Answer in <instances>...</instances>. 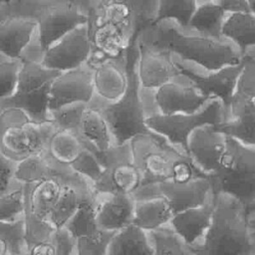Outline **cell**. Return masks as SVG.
I'll use <instances>...</instances> for the list:
<instances>
[{"label":"cell","instance_id":"cell-42","mask_svg":"<svg viewBox=\"0 0 255 255\" xmlns=\"http://www.w3.org/2000/svg\"><path fill=\"white\" fill-rule=\"evenodd\" d=\"M220 5L227 14L250 12L246 0H210Z\"/></svg>","mask_w":255,"mask_h":255},{"label":"cell","instance_id":"cell-48","mask_svg":"<svg viewBox=\"0 0 255 255\" xmlns=\"http://www.w3.org/2000/svg\"><path fill=\"white\" fill-rule=\"evenodd\" d=\"M13 0H4V4H9L11 3Z\"/></svg>","mask_w":255,"mask_h":255},{"label":"cell","instance_id":"cell-16","mask_svg":"<svg viewBox=\"0 0 255 255\" xmlns=\"http://www.w3.org/2000/svg\"><path fill=\"white\" fill-rule=\"evenodd\" d=\"M227 136L214 126L207 125L195 129L187 141L186 153L206 175H211L220 166L226 150Z\"/></svg>","mask_w":255,"mask_h":255},{"label":"cell","instance_id":"cell-18","mask_svg":"<svg viewBox=\"0 0 255 255\" xmlns=\"http://www.w3.org/2000/svg\"><path fill=\"white\" fill-rule=\"evenodd\" d=\"M88 64L93 69L95 96L105 102L119 100L128 85L126 55L123 58H103Z\"/></svg>","mask_w":255,"mask_h":255},{"label":"cell","instance_id":"cell-4","mask_svg":"<svg viewBox=\"0 0 255 255\" xmlns=\"http://www.w3.org/2000/svg\"><path fill=\"white\" fill-rule=\"evenodd\" d=\"M137 50L135 41L126 52L128 85L124 95L115 102H105L94 97L89 106L97 109L110 128L114 144L129 142L139 134L152 132L145 124L146 115L141 96V88L136 75Z\"/></svg>","mask_w":255,"mask_h":255},{"label":"cell","instance_id":"cell-40","mask_svg":"<svg viewBox=\"0 0 255 255\" xmlns=\"http://www.w3.org/2000/svg\"><path fill=\"white\" fill-rule=\"evenodd\" d=\"M23 184L0 196V221H13L23 216Z\"/></svg>","mask_w":255,"mask_h":255},{"label":"cell","instance_id":"cell-21","mask_svg":"<svg viewBox=\"0 0 255 255\" xmlns=\"http://www.w3.org/2000/svg\"><path fill=\"white\" fill-rule=\"evenodd\" d=\"M95 197L96 194L92 189L91 183L77 174L65 184L56 205L48 217L49 224L55 230L63 228L83 202Z\"/></svg>","mask_w":255,"mask_h":255},{"label":"cell","instance_id":"cell-37","mask_svg":"<svg viewBox=\"0 0 255 255\" xmlns=\"http://www.w3.org/2000/svg\"><path fill=\"white\" fill-rule=\"evenodd\" d=\"M0 238L11 246L14 254L27 251L24 215L13 221H0Z\"/></svg>","mask_w":255,"mask_h":255},{"label":"cell","instance_id":"cell-19","mask_svg":"<svg viewBox=\"0 0 255 255\" xmlns=\"http://www.w3.org/2000/svg\"><path fill=\"white\" fill-rule=\"evenodd\" d=\"M215 206V193L198 207L173 214L168 226L189 247H195L210 226Z\"/></svg>","mask_w":255,"mask_h":255},{"label":"cell","instance_id":"cell-11","mask_svg":"<svg viewBox=\"0 0 255 255\" xmlns=\"http://www.w3.org/2000/svg\"><path fill=\"white\" fill-rule=\"evenodd\" d=\"M173 62L181 76L186 78L203 96L210 100H219L228 116L230 102L236 82L242 68V63L228 65L212 72L193 69L189 63L173 57Z\"/></svg>","mask_w":255,"mask_h":255},{"label":"cell","instance_id":"cell-24","mask_svg":"<svg viewBox=\"0 0 255 255\" xmlns=\"http://www.w3.org/2000/svg\"><path fill=\"white\" fill-rule=\"evenodd\" d=\"M226 136L255 147V104H247L229 113V119L214 126Z\"/></svg>","mask_w":255,"mask_h":255},{"label":"cell","instance_id":"cell-17","mask_svg":"<svg viewBox=\"0 0 255 255\" xmlns=\"http://www.w3.org/2000/svg\"><path fill=\"white\" fill-rule=\"evenodd\" d=\"M153 189L156 196H162L167 201L172 214L203 205L213 192L207 176L181 184L163 181L154 185Z\"/></svg>","mask_w":255,"mask_h":255},{"label":"cell","instance_id":"cell-10","mask_svg":"<svg viewBox=\"0 0 255 255\" xmlns=\"http://www.w3.org/2000/svg\"><path fill=\"white\" fill-rule=\"evenodd\" d=\"M224 120H226V113L221 102L211 100L204 108L193 114L148 115L145 124L151 131L161 135L171 145L186 153L188 138L195 129L207 125L216 126Z\"/></svg>","mask_w":255,"mask_h":255},{"label":"cell","instance_id":"cell-13","mask_svg":"<svg viewBox=\"0 0 255 255\" xmlns=\"http://www.w3.org/2000/svg\"><path fill=\"white\" fill-rule=\"evenodd\" d=\"M94 97L93 69L87 63L62 72L54 79L50 89L49 112L75 103L89 105Z\"/></svg>","mask_w":255,"mask_h":255},{"label":"cell","instance_id":"cell-15","mask_svg":"<svg viewBox=\"0 0 255 255\" xmlns=\"http://www.w3.org/2000/svg\"><path fill=\"white\" fill-rule=\"evenodd\" d=\"M135 44L136 75L141 90L154 91L181 76L169 53L153 49L137 40Z\"/></svg>","mask_w":255,"mask_h":255},{"label":"cell","instance_id":"cell-1","mask_svg":"<svg viewBox=\"0 0 255 255\" xmlns=\"http://www.w3.org/2000/svg\"><path fill=\"white\" fill-rule=\"evenodd\" d=\"M159 51L167 52L183 62L194 64L204 72L219 70L240 63V51L225 38L216 39L182 28L172 20H161L136 38Z\"/></svg>","mask_w":255,"mask_h":255},{"label":"cell","instance_id":"cell-22","mask_svg":"<svg viewBox=\"0 0 255 255\" xmlns=\"http://www.w3.org/2000/svg\"><path fill=\"white\" fill-rule=\"evenodd\" d=\"M36 23L28 18L10 17L0 21V54L22 60L25 50L32 42Z\"/></svg>","mask_w":255,"mask_h":255},{"label":"cell","instance_id":"cell-44","mask_svg":"<svg viewBox=\"0 0 255 255\" xmlns=\"http://www.w3.org/2000/svg\"><path fill=\"white\" fill-rule=\"evenodd\" d=\"M245 210L249 230L255 237V202L245 205Z\"/></svg>","mask_w":255,"mask_h":255},{"label":"cell","instance_id":"cell-8","mask_svg":"<svg viewBox=\"0 0 255 255\" xmlns=\"http://www.w3.org/2000/svg\"><path fill=\"white\" fill-rule=\"evenodd\" d=\"M56 130L51 122L37 124L19 110H4L0 112V150L19 162L45 151Z\"/></svg>","mask_w":255,"mask_h":255},{"label":"cell","instance_id":"cell-39","mask_svg":"<svg viewBox=\"0 0 255 255\" xmlns=\"http://www.w3.org/2000/svg\"><path fill=\"white\" fill-rule=\"evenodd\" d=\"M21 65L22 60L0 54V102L13 94Z\"/></svg>","mask_w":255,"mask_h":255},{"label":"cell","instance_id":"cell-30","mask_svg":"<svg viewBox=\"0 0 255 255\" xmlns=\"http://www.w3.org/2000/svg\"><path fill=\"white\" fill-rule=\"evenodd\" d=\"M83 147L79 136L75 132L57 129L50 137L46 150L56 161L70 164Z\"/></svg>","mask_w":255,"mask_h":255},{"label":"cell","instance_id":"cell-31","mask_svg":"<svg viewBox=\"0 0 255 255\" xmlns=\"http://www.w3.org/2000/svg\"><path fill=\"white\" fill-rule=\"evenodd\" d=\"M115 232L101 229L98 225L74 237L75 255H107Z\"/></svg>","mask_w":255,"mask_h":255},{"label":"cell","instance_id":"cell-9","mask_svg":"<svg viewBox=\"0 0 255 255\" xmlns=\"http://www.w3.org/2000/svg\"><path fill=\"white\" fill-rule=\"evenodd\" d=\"M129 144L132 152V163L140 175L138 189L169 181L174 162L185 153L153 131L133 137Z\"/></svg>","mask_w":255,"mask_h":255},{"label":"cell","instance_id":"cell-50","mask_svg":"<svg viewBox=\"0 0 255 255\" xmlns=\"http://www.w3.org/2000/svg\"><path fill=\"white\" fill-rule=\"evenodd\" d=\"M14 1H18V0H13V1H12V2H14Z\"/></svg>","mask_w":255,"mask_h":255},{"label":"cell","instance_id":"cell-26","mask_svg":"<svg viewBox=\"0 0 255 255\" xmlns=\"http://www.w3.org/2000/svg\"><path fill=\"white\" fill-rule=\"evenodd\" d=\"M171 209L162 196L135 200L132 224L146 232L167 226L171 217Z\"/></svg>","mask_w":255,"mask_h":255},{"label":"cell","instance_id":"cell-29","mask_svg":"<svg viewBox=\"0 0 255 255\" xmlns=\"http://www.w3.org/2000/svg\"><path fill=\"white\" fill-rule=\"evenodd\" d=\"M227 15L217 3L203 0L196 7L186 29L207 37L222 39V28Z\"/></svg>","mask_w":255,"mask_h":255},{"label":"cell","instance_id":"cell-20","mask_svg":"<svg viewBox=\"0 0 255 255\" xmlns=\"http://www.w3.org/2000/svg\"><path fill=\"white\" fill-rule=\"evenodd\" d=\"M96 220L98 226L117 232L132 222L135 200L128 194L96 195Z\"/></svg>","mask_w":255,"mask_h":255},{"label":"cell","instance_id":"cell-36","mask_svg":"<svg viewBox=\"0 0 255 255\" xmlns=\"http://www.w3.org/2000/svg\"><path fill=\"white\" fill-rule=\"evenodd\" d=\"M87 107V104L75 103L50 111V122L55 126L56 129L77 132Z\"/></svg>","mask_w":255,"mask_h":255},{"label":"cell","instance_id":"cell-46","mask_svg":"<svg viewBox=\"0 0 255 255\" xmlns=\"http://www.w3.org/2000/svg\"><path fill=\"white\" fill-rule=\"evenodd\" d=\"M10 255H33L32 253H31V251L28 249L27 251H25V252H22V253H16V254H10Z\"/></svg>","mask_w":255,"mask_h":255},{"label":"cell","instance_id":"cell-41","mask_svg":"<svg viewBox=\"0 0 255 255\" xmlns=\"http://www.w3.org/2000/svg\"><path fill=\"white\" fill-rule=\"evenodd\" d=\"M18 162L6 156L0 150V196L22 185L15 180Z\"/></svg>","mask_w":255,"mask_h":255},{"label":"cell","instance_id":"cell-28","mask_svg":"<svg viewBox=\"0 0 255 255\" xmlns=\"http://www.w3.org/2000/svg\"><path fill=\"white\" fill-rule=\"evenodd\" d=\"M222 36L231 42L243 56L255 49V15L251 12L228 14L222 28Z\"/></svg>","mask_w":255,"mask_h":255},{"label":"cell","instance_id":"cell-7","mask_svg":"<svg viewBox=\"0 0 255 255\" xmlns=\"http://www.w3.org/2000/svg\"><path fill=\"white\" fill-rule=\"evenodd\" d=\"M59 74L41 63L22 61L15 90L10 97L0 102V112L15 109L23 112L34 123H49L50 89Z\"/></svg>","mask_w":255,"mask_h":255},{"label":"cell","instance_id":"cell-49","mask_svg":"<svg viewBox=\"0 0 255 255\" xmlns=\"http://www.w3.org/2000/svg\"><path fill=\"white\" fill-rule=\"evenodd\" d=\"M76 1H78V2H79L81 5H82V0H76ZM82 6H83V5H82Z\"/></svg>","mask_w":255,"mask_h":255},{"label":"cell","instance_id":"cell-34","mask_svg":"<svg viewBox=\"0 0 255 255\" xmlns=\"http://www.w3.org/2000/svg\"><path fill=\"white\" fill-rule=\"evenodd\" d=\"M128 8L132 19L135 37L153 25L158 15V0H120Z\"/></svg>","mask_w":255,"mask_h":255},{"label":"cell","instance_id":"cell-32","mask_svg":"<svg viewBox=\"0 0 255 255\" xmlns=\"http://www.w3.org/2000/svg\"><path fill=\"white\" fill-rule=\"evenodd\" d=\"M153 246V255H194L191 247L186 245L167 225L149 232Z\"/></svg>","mask_w":255,"mask_h":255},{"label":"cell","instance_id":"cell-2","mask_svg":"<svg viewBox=\"0 0 255 255\" xmlns=\"http://www.w3.org/2000/svg\"><path fill=\"white\" fill-rule=\"evenodd\" d=\"M21 17L36 23L34 38L25 50L22 61L40 63L45 50L74 28L87 24L89 16L76 0H18L4 4L1 20Z\"/></svg>","mask_w":255,"mask_h":255},{"label":"cell","instance_id":"cell-14","mask_svg":"<svg viewBox=\"0 0 255 255\" xmlns=\"http://www.w3.org/2000/svg\"><path fill=\"white\" fill-rule=\"evenodd\" d=\"M210 101L183 76L153 91L156 113L162 115L193 114L204 108Z\"/></svg>","mask_w":255,"mask_h":255},{"label":"cell","instance_id":"cell-6","mask_svg":"<svg viewBox=\"0 0 255 255\" xmlns=\"http://www.w3.org/2000/svg\"><path fill=\"white\" fill-rule=\"evenodd\" d=\"M214 193H224L244 205L255 202V147L227 136L217 171L207 176Z\"/></svg>","mask_w":255,"mask_h":255},{"label":"cell","instance_id":"cell-12","mask_svg":"<svg viewBox=\"0 0 255 255\" xmlns=\"http://www.w3.org/2000/svg\"><path fill=\"white\" fill-rule=\"evenodd\" d=\"M92 54L88 23L80 25L52 44L40 63L51 70L66 72L88 63Z\"/></svg>","mask_w":255,"mask_h":255},{"label":"cell","instance_id":"cell-38","mask_svg":"<svg viewBox=\"0 0 255 255\" xmlns=\"http://www.w3.org/2000/svg\"><path fill=\"white\" fill-rule=\"evenodd\" d=\"M69 165L76 173L87 179L91 185L100 178L104 171L97 156L85 147H83L80 153Z\"/></svg>","mask_w":255,"mask_h":255},{"label":"cell","instance_id":"cell-27","mask_svg":"<svg viewBox=\"0 0 255 255\" xmlns=\"http://www.w3.org/2000/svg\"><path fill=\"white\" fill-rule=\"evenodd\" d=\"M75 133L80 139L94 146V148H88L93 153L105 151L114 145V140L105 119L97 109L89 105L84 111L79 130Z\"/></svg>","mask_w":255,"mask_h":255},{"label":"cell","instance_id":"cell-5","mask_svg":"<svg viewBox=\"0 0 255 255\" xmlns=\"http://www.w3.org/2000/svg\"><path fill=\"white\" fill-rule=\"evenodd\" d=\"M92 54L88 63L103 58H123L136 41L130 14L120 0H113L89 14Z\"/></svg>","mask_w":255,"mask_h":255},{"label":"cell","instance_id":"cell-43","mask_svg":"<svg viewBox=\"0 0 255 255\" xmlns=\"http://www.w3.org/2000/svg\"><path fill=\"white\" fill-rule=\"evenodd\" d=\"M113 0H82V5L84 9L87 11L88 16L90 13L104 7L105 5L109 4Z\"/></svg>","mask_w":255,"mask_h":255},{"label":"cell","instance_id":"cell-45","mask_svg":"<svg viewBox=\"0 0 255 255\" xmlns=\"http://www.w3.org/2000/svg\"><path fill=\"white\" fill-rule=\"evenodd\" d=\"M248 7H249V11L255 15V0H246Z\"/></svg>","mask_w":255,"mask_h":255},{"label":"cell","instance_id":"cell-23","mask_svg":"<svg viewBox=\"0 0 255 255\" xmlns=\"http://www.w3.org/2000/svg\"><path fill=\"white\" fill-rule=\"evenodd\" d=\"M140 186V175L133 163H123L105 168L100 178L92 184L96 195H132Z\"/></svg>","mask_w":255,"mask_h":255},{"label":"cell","instance_id":"cell-47","mask_svg":"<svg viewBox=\"0 0 255 255\" xmlns=\"http://www.w3.org/2000/svg\"><path fill=\"white\" fill-rule=\"evenodd\" d=\"M3 5H4V0H0V21H1V9Z\"/></svg>","mask_w":255,"mask_h":255},{"label":"cell","instance_id":"cell-3","mask_svg":"<svg viewBox=\"0 0 255 255\" xmlns=\"http://www.w3.org/2000/svg\"><path fill=\"white\" fill-rule=\"evenodd\" d=\"M192 250L194 255H255L245 205L230 195L215 193L210 226Z\"/></svg>","mask_w":255,"mask_h":255},{"label":"cell","instance_id":"cell-25","mask_svg":"<svg viewBox=\"0 0 255 255\" xmlns=\"http://www.w3.org/2000/svg\"><path fill=\"white\" fill-rule=\"evenodd\" d=\"M107 255H153L149 233L130 223L115 232Z\"/></svg>","mask_w":255,"mask_h":255},{"label":"cell","instance_id":"cell-35","mask_svg":"<svg viewBox=\"0 0 255 255\" xmlns=\"http://www.w3.org/2000/svg\"><path fill=\"white\" fill-rule=\"evenodd\" d=\"M33 255H75V240L65 228L55 230L45 241L29 248Z\"/></svg>","mask_w":255,"mask_h":255},{"label":"cell","instance_id":"cell-33","mask_svg":"<svg viewBox=\"0 0 255 255\" xmlns=\"http://www.w3.org/2000/svg\"><path fill=\"white\" fill-rule=\"evenodd\" d=\"M201 1L203 0H158L156 22L172 20L182 28H187L191 16Z\"/></svg>","mask_w":255,"mask_h":255}]
</instances>
